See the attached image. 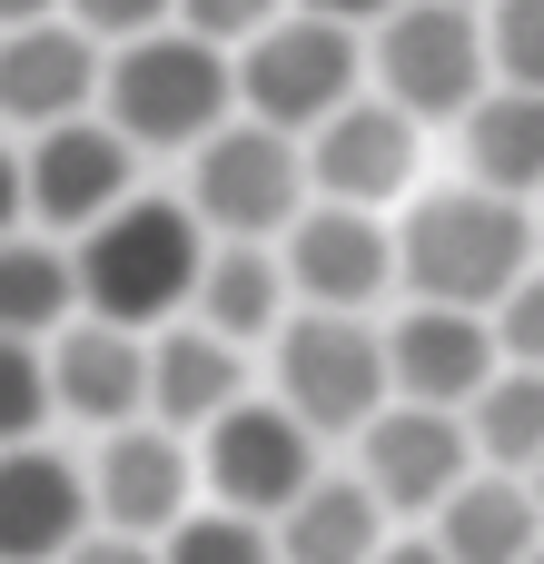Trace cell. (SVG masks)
<instances>
[{"mask_svg": "<svg viewBox=\"0 0 544 564\" xmlns=\"http://www.w3.org/2000/svg\"><path fill=\"white\" fill-rule=\"evenodd\" d=\"M168 564H287V545L248 516V506H218V516H188L168 535Z\"/></svg>", "mask_w": 544, "mask_h": 564, "instance_id": "484cf974", "label": "cell"}, {"mask_svg": "<svg viewBox=\"0 0 544 564\" xmlns=\"http://www.w3.org/2000/svg\"><path fill=\"white\" fill-rule=\"evenodd\" d=\"M198 198H129L109 208L89 238H79V288H89V317H119V327H159L178 307H198V278H208V238H198Z\"/></svg>", "mask_w": 544, "mask_h": 564, "instance_id": "7a4b0ae2", "label": "cell"}, {"mask_svg": "<svg viewBox=\"0 0 544 564\" xmlns=\"http://www.w3.org/2000/svg\"><path fill=\"white\" fill-rule=\"evenodd\" d=\"M208 486L218 506H248V516H287L307 486H317V426L297 406H228L208 426Z\"/></svg>", "mask_w": 544, "mask_h": 564, "instance_id": "9c48e42d", "label": "cell"}, {"mask_svg": "<svg viewBox=\"0 0 544 564\" xmlns=\"http://www.w3.org/2000/svg\"><path fill=\"white\" fill-rule=\"evenodd\" d=\"M396 387V357L347 317V307H327V317H297V327H278V397L317 426V436H367Z\"/></svg>", "mask_w": 544, "mask_h": 564, "instance_id": "52a82bcc", "label": "cell"}, {"mask_svg": "<svg viewBox=\"0 0 544 564\" xmlns=\"http://www.w3.org/2000/svg\"><path fill=\"white\" fill-rule=\"evenodd\" d=\"M50 416H69L59 406V367H50V337H10V367H0V426H10V446H30Z\"/></svg>", "mask_w": 544, "mask_h": 564, "instance_id": "d4e9b609", "label": "cell"}, {"mask_svg": "<svg viewBox=\"0 0 544 564\" xmlns=\"http://www.w3.org/2000/svg\"><path fill=\"white\" fill-rule=\"evenodd\" d=\"M307 169L327 198H357V208L396 198L416 178V109L406 99H347L327 129H307Z\"/></svg>", "mask_w": 544, "mask_h": 564, "instance_id": "9a60e30c", "label": "cell"}, {"mask_svg": "<svg viewBox=\"0 0 544 564\" xmlns=\"http://www.w3.org/2000/svg\"><path fill=\"white\" fill-rule=\"evenodd\" d=\"M466 456H486V446H476V426H456V406L406 397L367 426V486L387 496V516H436L466 486Z\"/></svg>", "mask_w": 544, "mask_h": 564, "instance_id": "8fae6325", "label": "cell"}, {"mask_svg": "<svg viewBox=\"0 0 544 564\" xmlns=\"http://www.w3.org/2000/svg\"><path fill=\"white\" fill-rule=\"evenodd\" d=\"M525 564H544V545H535V555H525Z\"/></svg>", "mask_w": 544, "mask_h": 564, "instance_id": "d590c367", "label": "cell"}, {"mask_svg": "<svg viewBox=\"0 0 544 564\" xmlns=\"http://www.w3.org/2000/svg\"><path fill=\"white\" fill-rule=\"evenodd\" d=\"M466 169L486 188H505V198H535L544 188V89L505 79V89H486L466 109Z\"/></svg>", "mask_w": 544, "mask_h": 564, "instance_id": "ffe728a7", "label": "cell"}, {"mask_svg": "<svg viewBox=\"0 0 544 564\" xmlns=\"http://www.w3.org/2000/svg\"><path fill=\"white\" fill-rule=\"evenodd\" d=\"M436 545L456 564H525L544 545L535 535V496H525L515 476H476V486H456V496L436 506Z\"/></svg>", "mask_w": 544, "mask_h": 564, "instance_id": "44dd1931", "label": "cell"}, {"mask_svg": "<svg viewBox=\"0 0 544 564\" xmlns=\"http://www.w3.org/2000/svg\"><path fill=\"white\" fill-rule=\"evenodd\" d=\"M50 367H59V406L89 416V426H129V416L149 406V347H139V327H119V317L59 327V337H50Z\"/></svg>", "mask_w": 544, "mask_h": 564, "instance_id": "e0dca14e", "label": "cell"}, {"mask_svg": "<svg viewBox=\"0 0 544 564\" xmlns=\"http://www.w3.org/2000/svg\"><path fill=\"white\" fill-rule=\"evenodd\" d=\"M129 178H139V139L119 119H50V129H20V159H10V218L30 228H99L109 208H129Z\"/></svg>", "mask_w": 544, "mask_h": 564, "instance_id": "277c9868", "label": "cell"}, {"mask_svg": "<svg viewBox=\"0 0 544 564\" xmlns=\"http://www.w3.org/2000/svg\"><path fill=\"white\" fill-rule=\"evenodd\" d=\"M377 516H387V496H377L367 476H317V486L278 516V545H287V564H377L387 555Z\"/></svg>", "mask_w": 544, "mask_h": 564, "instance_id": "d6986e66", "label": "cell"}, {"mask_svg": "<svg viewBox=\"0 0 544 564\" xmlns=\"http://www.w3.org/2000/svg\"><path fill=\"white\" fill-rule=\"evenodd\" d=\"M238 99L278 129H327L357 99V20H327V10L268 20L238 59Z\"/></svg>", "mask_w": 544, "mask_h": 564, "instance_id": "8992f818", "label": "cell"}, {"mask_svg": "<svg viewBox=\"0 0 544 564\" xmlns=\"http://www.w3.org/2000/svg\"><path fill=\"white\" fill-rule=\"evenodd\" d=\"M396 248H406V288L446 297V307H505L515 278H535V218H525V198H505L486 178L416 198Z\"/></svg>", "mask_w": 544, "mask_h": 564, "instance_id": "6da1fadb", "label": "cell"}, {"mask_svg": "<svg viewBox=\"0 0 544 564\" xmlns=\"http://www.w3.org/2000/svg\"><path fill=\"white\" fill-rule=\"evenodd\" d=\"M0 99L20 129H50V119H79L89 99H109V59H99V30L89 20H10V59H0Z\"/></svg>", "mask_w": 544, "mask_h": 564, "instance_id": "4fadbf2b", "label": "cell"}, {"mask_svg": "<svg viewBox=\"0 0 544 564\" xmlns=\"http://www.w3.org/2000/svg\"><path fill=\"white\" fill-rule=\"evenodd\" d=\"M496 337L515 367H544V278H515V297L496 307Z\"/></svg>", "mask_w": 544, "mask_h": 564, "instance_id": "83f0119b", "label": "cell"}, {"mask_svg": "<svg viewBox=\"0 0 544 564\" xmlns=\"http://www.w3.org/2000/svg\"><path fill=\"white\" fill-rule=\"evenodd\" d=\"M178 20L208 30V40H258L278 20V0H178Z\"/></svg>", "mask_w": 544, "mask_h": 564, "instance_id": "f1b7e54d", "label": "cell"}, {"mask_svg": "<svg viewBox=\"0 0 544 564\" xmlns=\"http://www.w3.org/2000/svg\"><path fill=\"white\" fill-rule=\"evenodd\" d=\"M496 69L544 89V0H496Z\"/></svg>", "mask_w": 544, "mask_h": 564, "instance_id": "4316f807", "label": "cell"}, {"mask_svg": "<svg viewBox=\"0 0 544 564\" xmlns=\"http://www.w3.org/2000/svg\"><path fill=\"white\" fill-rule=\"evenodd\" d=\"M228 406H238V337L228 327H168L149 347V416L208 436Z\"/></svg>", "mask_w": 544, "mask_h": 564, "instance_id": "ac0fdd59", "label": "cell"}, {"mask_svg": "<svg viewBox=\"0 0 544 564\" xmlns=\"http://www.w3.org/2000/svg\"><path fill=\"white\" fill-rule=\"evenodd\" d=\"M0 10H10V20H50L59 0H0Z\"/></svg>", "mask_w": 544, "mask_h": 564, "instance_id": "836d02e7", "label": "cell"}, {"mask_svg": "<svg viewBox=\"0 0 544 564\" xmlns=\"http://www.w3.org/2000/svg\"><path fill=\"white\" fill-rule=\"evenodd\" d=\"M89 516H99V476H79L59 446H10V476H0V545L10 564H69L89 545Z\"/></svg>", "mask_w": 544, "mask_h": 564, "instance_id": "7c38bea8", "label": "cell"}, {"mask_svg": "<svg viewBox=\"0 0 544 564\" xmlns=\"http://www.w3.org/2000/svg\"><path fill=\"white\" fill-rule=\"evenodd\" d=\"M486 59H496V30H476L466 0H396L377 30V79L416 119H466L486 99Z\"/></svg>", "mask_w": 544, "mask_h": 564, "instance_id": "ba28073f", "label": "cell"}, {"mask_svg": "<svg viewBox=\"0 0 544 564\" xmlns=\"http://www.w3.org/2000/svg\"><path fill=\"white\" fill-rule=\"evenodd\" d=\"M297 10H327V20H387L396 0H297Z\"/></svg>", "mask_w": 544, "mask_h": 564, "instance_id": "1f68e13d", "label": "cell"}, {"mask_svg": "<svg viewBox=\"0 0 544 564\" xmlns=\"http://www.w3.org/2000/svg\"><path fill=\"white\" fill-rule=\"evenodd\" d=\"M278 297H287V258H268L258 238H228L198 278V317L228 327V337H268L278 327Z\"/></svg>", "mask_w": 544, "mask_h": 564, "instance_id": "7402d4cb", "label": "cell"}, {"mask_svg": "<svg viewBox=\"0 0 544 564\" xmlns=\"http://www.w3.org/2000/svg\"><path fill=\"white\" fill-rule=\"evenodd\" d=\"M69 564H168V555H149V535H129V525H99Z\"/></svg>", "mask_w": 544, "mask_h": 564, "instance_id": "4dcf8cb0", "label": "cell"}, {"mask_svg": "<svg viewBox=\"0 0 544 564\" xmlns=\"http://www.w3.org/2000/svg\"><path fill=\"white\" fill-rule=\"evenodd\" d=\"M466 426H476V446L496 466H544V367H515L505 357V377L466 406Z\"/></svg>", "mask_w": 544, "mask_h": 564, "instance_id": "cb8c5ba5", "label": "cell"}, {"mask_svg": "<svg viewBox=\"0 0 544 564\" xmlns=\"http://www.w3.org/2000/svg\"><path fill=\"white\" fill-rule=\"evenodd\" d=\"M307 178H317V169H307L297 129H278V119L208 129L198 159H188V198H198V218H208L218 238H278V228H297V218H307V208H297Z\"/></svg>", "mask_w": 544, "mask_h": 564, "instance_id": "5b68a950", "label": "cell"}, {"mask_svg": "<svg viewBox=\"0 0 544 564\" xmlns=\"http://www.w3.org/2000/svg\"><path fill=\"white\" fill-rule=\"evenodd\" d=\"M535 496H544V466H535Z\"/></svg>", "mask_w": 544, "mask_h": 564, "instance_id": "e575fe53", "label": "cell"}, {"mask_svg": "<svg viewBox=\"0 0 544 564\" xmlns=\"http://www.w3.org/2000/svg\"><path fill=\"white\" fill-rule=\"evenodd\" d=\"M69 307H89L79 258H59L50 238H10V258H0V317H10V337H59Z\"/></svg>", "mask_w": 544, "mask_h": 564, "instance_id": "603a6c76", "label": "cell"}, {"mask_svg": "<svg viewBox=\"0 0 544 564\" xmlns=\"http://www.w3.org/2000/svg\"><path fill=\"white\" fill-rule=\"evenodd\" d=\"M377 564H456V555H446V545H387Z\"/></svg>", "mask_w": 544, "mask_h": 564, "instance_id": "d6a6232c", "label": "cell"}, {"mask_svg": "<svg viewBox=\"0 0 544 564\" xmlns=\"http://www.w3.org/2000/svg\"><path fill=\"white\" fill-rule=\"evenodd\" d=\"M99 525H129V535H178L188 525V486L208 476V466H188V446H178V426H109V446H99Z\"/></svg>", "mask_w": 544, "mask_h": 564, "instance_id": "5bb4252c", "label": "cell"}, {"mask_svg": "<svg viewBox=\"0 0 544 564\" xmlns=\"http://www.w3.org/2000/svg\"><path fill=\"white\" fill-rule=\"evenodd\" d=\"M69 20H89L99 40H139V30L178 20V0H69Z\"/></svg>", "mask_w": 544, "mask_h": 564, "instance_id": "f546056e", "label": "cell"}, {"mask_svg": "<svg viewBox=\"0 0 544 564\" xmlns=\"http://www.w3.org/2000/svg\"><path fill=\"white\" fill-rule=\"evenodd\" d=\"M387 357H396V397H416V406H476L505 377L496 307H446V297H416V317H396Z\"/></svg>", "mask_w": 544, "mask_h": 564, "instance_id": "30bf717a", "label": "cell"}, {"mask_svg": "<svg viewBox=\"0 0 544 564\" xmlns=\"http://www.w3.org/2000/svg\"><path fill=\"white\" fill-rule=\"evenodd\" d=\"M228 99H238L228 40H208L188 20L178 30H139L109 59V119L139 149H198L208 129H228Z\"/></svg>", "mask_w": 544, "mask_h": 564, "instance_id": "3957f363", "label": "cell"}, {"mask_svg": "<svg viewBox=\"0 0 544 564\" xmlns=\"http://www.w3.org/2000/svg\"><path fill=\"white\" fill-rule=\"evenodd\" d=\"M287 278H297L317 307H367L387 278H406V248L377 228V208L327 198V208L297 218V238H287Z\"/></svg>", "mask_w": 544, "mask_h": 564, "instance_id": "2e32d148", "label": "cell"}]
</instances>
